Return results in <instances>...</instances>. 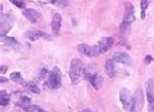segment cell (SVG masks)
Returning <instances> with one entry per match:
<instances>
[{
	"instance_id": "obj_1",
	"label": "cell",
	"mask_w": 154,
	"mask_h": 112,
	"mask_svg": "<svg viewBox=\"0 0 154 112\" xmlns=\"http://www.w3.org/2000/svg\"><path fill=\"white\" fill-rule=\"evenodd\" d=\"M83 72H84V66L82 62L78 59H73L70 62L69 68V77L73 85H77L81 82Z\"/></svg>"
},
{
	"instance_id": "obj_2",
	"label": "cell",
	"mask_w": 154,
	"mask_h": 112,
	"mask_svg": "<svg viewBox=\"0 0 154 112\" xmlns=\"http://www.w3.org/2000/svg\"><path fill=\"white\" fill-rule=\"evenodd\" d=\"M144 103V95L142 89H137L133 95V102L131 112H142Z\"/></svg>"
},
{
	"instance_id": "obj_3",
	"label": "cell",
	"mask_w": 154,
	"mask_h": 112,
	"mask_svg": "<svg viewBox=\"0 0 154 112\" xmlns=\"http://www.w3.org/2000/svg\"><path fill=\"white\" fill-rule=\"evenodd\" d=\"M60 69L58 67H55L52 71L49 72V76H48L47 80V85L49 86L51 89H58L62 85V77H60Z\"/></svg>"
},
{
	"instance_id": "obj_4",
	"label": "cell",
	"mask_w": 154,
	"mask_h": 112,
	"mask_svg": "<svg viewBox=\"0 0 154 112\" xmlns=\"http://www.w3.org/2000/svg\"><path fill=\"white\" fill-rule=\"evenodd\" d=\"M119 98L122 103V106L126 111H131L132 108L133 97L131 95L129 90L127 88H122L119 93Z\"/></svg>"
},
{
	"instance_id": "obj_5",
	"label": "cell",
	"mask_w": 154,
	"mask_h": 112,
	"mask_svg": "<svg viewBox=\"0 0 154 112\" xmlns=\"http://www.w3.org/2000/svg\"><path fill=\"white\" fill-rule=\"evenodd\" d=\"M13 24V18L11 15L1 14V36L4 35L10 30Z\"/></svg>"
},
{
	"instance_id": "obj_6",
	"label": "cell",
	"mask_w": 154,
	"mask_h": 112,
	"mask_svg": "<svg viewBox=\"0 0 154 112\" xmlns=\"http://www.w3.org/2000/svg\"><path fill=\"white\" fill-rule=\"evenodd\" d=\"M112 60L115 62L122 63L125 65H132V60H131L130 56L125 52H115L112 56Z\"/></svg>"
},
{
	"instance_id": "obj_7",
	"label": "cell",
	"mask_w": 154,
	"mask_h": 112,
	"mask_svg": "<svg viewBox=\"0 0 154 112\" xmlns=\"http://www.w3.org/2000/svg\"><path fill=\"white\" fill-rule=\"evenodd\" d=\"M22 14L27 18V20H28L30 22H32V24H37V22L40 21V18H41L40 13L36 10H34L32 8L25 9V10H24V12H22Z\"/></svg>"
},
{
	"instance_id": "obj_8",
	"label": "cell",
	"mask_w": 154,
	"mask_h": 112,
	"mask_svg": "<svg viewBox=\"0 0 154 112\" xmlns=\"http://www.w3.org/2000/svg\"><path fill=\"white\" fill-rule=\"evenodd\" d=\"M136 18H135L134 14V6L132 3L127 2L126 5H125V14H124V19L123 22H127V24H132L135 22Z\"/></svg>"
},
{
	"instance_id": "obj_9",
	"label": "cell",
	"mask_w": 154,
	"mask_h": 112,
	"mask_svg": "<svg viewBox=\"0 0 154 112\" xmlns=\"http://www.w3.org/2000/svg\"><path fill=\"white\" fill-rule=\"evenodd\" d=\"M62 21H63V18L59 13L54 14L52 21H51V28H52V31L54 34L56 35L59 34L60 27H62Z\"/></svg>"
},
{
	"instance_id": "obj_10",
	"label": "cell",
	"mask_w": 154,
	"mask_h": 112,
	"mask_svg": "<svg viewBox=\"0 0 154 112\" xmlns=\"http://www.w3.org/2000/svg\"><path fill=\"white\" fill-rule=\"evenodd\" d=\"M25 37H27L28 39L31 40V41H36L37 39H39V38H46V39H51L50 36H48L46 33L42 32V31L40 30H36V29H30L25 32Z\"/></svg>"
},
{
	"instance_id": "obj_11",
	"label": "cell",
	"mask_w": 154,
	"mask_h": 112,
	"mask_svg": "<svg viewBox=\"0 0 154 112\" xmlns=\"http://www.w3.org/2000/svg\"><path fill=\"white\" fill-rule=\"evenodd\" d=\"M113 38L110 37V36H107V37H102L101 39H99V41L98 42V45L101 49V52L102 53H105L107 51H108L111 48V46L113 45Z\"/></svg>"
},
{
	"instance_id": "obj_12",
	"label": "cell",
	"mask_w": 154,
	"mask_h": 112,
	"mask_svg": "<svg viewBox=\"0 0 154 112\" xmlns=\"http://www.w3.org/2000/svg\"><path fill=\"white\" fill-rule=\"evenodd\" d=\"M114 62H115L112 59L107 60V62H105V65H104L105 73H107L108 77H110V78H114L115 75H116V69H115Z\"/></svg>"
},
{
	"instance_id": "obj_13",
	"label": "cell",
	"mask_w": 154,
	"mask_h": 112,
	"mask_svg": "<svg viewBox=\"0 0 154 112\" xmlns=\"http://www.w3.org/2000/svg\"><path fill=\"white\" fill-rule=\"evenodd\" d=\"M146 98L147 101L151 102L154 101V80L149 79L146 82Z\"/></svg>"
},
{
	"instance_id": "obj_14",
	"label": "cell",
	"mask_w": 154,
	"mask_h": 112,
	"mask_svg": "<svg viewBox=\"0 0 154 112\" xmlns=\"http://www.w3.org/2000/svg\"><path fill=\"white\" fill-rule=\"evenodd\" d=\"M89 81L91 82L92 86L96 90H99L102 87V84H104V78H102L99 74H97V73L93 75L92 77L90 78Z\"/></svg>"
},
{
	"instance_id": "obj_15",
	"label": "cell",
	"mask_w": 154,
	"mask_h": 112,
	"mask_svg": "<svg viewBox=\"0 0 154 112\" xmlns=\"http://www.w3.org/2000/svg\"><path fill=\"white\" fill-rule=\"evenodd\" d=\"M77 50L80 54L85 55L87 57H93V53H92V46H89L87 44H78L77 45Z\"/></svg>"
},
{
	"instance_id": "obj_16",
	"label": "cell",
	"mask_w": 154,
	"mask_h": 112,
	"mask_svg": "<svg viewBox=\"0 0 154 112\" xmlns=\"http://www.w3.org/2000/svg\"><path fill=\"white\" fill-rule=\"evenodd\" d=\"M27 112H46L44 109H42L40 106L34 104H25L22 106Z\"/></svg>"
},
{
	"instance_id": "obj_17",
	"label": "cell",
	"mask_w": 154,
	"mask_h": 112,
	"mask_svg": "<svg viewBox=\"0 0 154 112\" xmlns=\"http://www.w3.org/2000/svg\"><path fill=\"white\" fill-rule=\"evenodd\" d=\"M27 88L30 90L31 93H33V94H37V95L40 94V89L38 88V86L35 84L33 81L27 82Z\"/></svg>"
},
{
	"instance_id": "obj_18",
	"label": "cell",
	"mask_w": 154,
	"mask_h": 112,
	"mask_svg": "<svg viewBox=\"0 0 154 112\" xmlns=\"http://www.w3.org/2000/svg\"><path fill=\"white\" fill-rule=\"evenodd\" d=\"M9 100H10V98H9L7 92L2 90L0 92V103H1V105H7L9 103Z\"/></svg>"
},
{
	"instance_id": "obj_19",
	"label": "cell",
	"mask_w": 154,
	"mask_h": 112,
	"mask_svg": "<svg viewBox=\"0 0 154 112\" xmlns=\"http://www.w3.org/2000/svg\"><path fill=\"white\" fill-rule=\"evenodd\" d=\"M131 31V24H127V22H122L121 25H120V32L121 34H129Z\"/></svg>"
},
{
	"instance_id": "obj_20",
	"label": "cell",
	"mask_w": 154,
	"mask_h": 112,
	"mask_svg": "<svg viewBox=\"0 0 154 112\" xmlns=\"http://www.w3.org/2000/svg\"><path fill=\"white\" fill-rule=\"evenodd\" d=\"M2 38V42H4L6 45H9V46H14V45H18V41L13 37H1Z\"/></svg>"
},
{
	"instance_id": "obj_21",
	"label": "cell",
	"mask_w": 154,
	"mask_h": 112,
	"mask_svg": "<svg viewBox=\"0 0 154 112\" xmlns=\"http://www.w3.org/2000/svg\"><path fill=\"white\" fill-rule=\"evenodd\" d=\"M148 0H140V8H142V19L145 18V10L148 7Z\"/></svg>"
},
{
	"instance_id": "obj_22",
	"label": "cell",
	"mask_w": 154,
	"mask_h": 112,
	"mask_svg": "<svg viewBox=\"0 0 154 112\" xmlns=\"http://www.w3.org/2000/svg\"><path fill=\"white\" fill-rule=\"evenodd\" d=\"M51 3H53L54 5H56L59 8H65L68 4L67 0H53Z\"/></svg>"
},
{
	"instance_id": "obj_23",
	"label": "cell",
	"mask_w": 154,
	"mask_h": 112,
	"mask_svg": "<svg viewBox=\"0 0 154 112\" xmlns=\"http://www.w3.org/2000/svg\"><path fill=\"white\" fill-rule=\"evenodd\" d=\"M10 79L12 80V81H14V82H21L22 80V74L20 72L16 71V72L11 73Z\"/></svg>"
},
{
	"instance_id": "obj_24",
	"label": "cell",
	"mask_w": 154,
	"mask_h": 112,
	"mask_svg": "<svg viewBox=\"0 0 154 112\" xmlns=\"http://www.w3.org/2000/svg\"><path fill=\"white\" fill-rule=\"evenodd\" d=\"M48 76H49V71L47 70V68H42L40 71V78L42 79H45V78H48Z\"/></svg>"
},
{
	"instance_id": "obj_25",
	"label": "cell",
	"mask_w": 154,
	"mask_h": 112,
	"mask_svg": "<svg viewBox=\"0 0 154 112\" xmlns=\"http://www.w3.org/2000/svg\"><path fill=\"white\" fill-rule=\"evenodd\" d=\"M10 2L12 4H14L17 6L18 8H24V4L21 1H19V0H10Z\"/></svg>"
},
{
	"instance_id": "obj_26",
	"label": "cell",
	"mask_w": 154,
	"mask_h": 112,
	"mask_svg": "<svg viewBox=\"0 0 154 112\" xmlns=\"http://www.w3.org/2000/svg\"><path fill=\"white\" fill-rule=\"evenodd\" d=\"M148 112H154V101L148 102Z\"/></svg>"
},
{
	"instance_id": "obj_27",
	"label": "cell",
	"mask_w": 154,
	"mask_h": 112,
	"mask_svg": "<svg viewBox=\"0 0 154 112\" xmlns=\"http://www.w3.org/2000/svg\"><path fill=\"white\" fill-rule=\"evenodd\" d=\"M151 60H153L151 56H146L145 57V63H147V65H148V63H150V62H151Z\"/></svg>"
},
{
	"instance_id": "obj_28",
	"label": "cell",
	"mask_w": 154,
	"mask_h": 112,
	"mask_svg": "<svg viewBox=\"0 0 154 112\" xmlns=\"http://www.w3.org/2000/svg\"><path fill=\"white\" fill-rule=\"evenodd\" d=\"M6 70H7V67L4 65H1V73H5Z\"/></svg>"
},
{
	"instance_id": "obj_29",
	"label": "cell",
	"mask_w": 154,
	"mask_h": 112,
	"mask_svg": "<svg viewBox=\"0 0 154 112\" xmlns=\"http://www.w3.org/2000/svg\"><path fill=\"white\" fill-rule=\"evenodd\" d=\"M0 82H1V83L7 82V79H6V78H4V77H1V78H0Z\"/></svg>"
},
{
	"instance_id": "obj_30",
	"label": "cell",
	"mask_w": 154,
	"mask_h": 112,
	"mask_svg": "<svg viewBox=\"0 0 154 112\" xmlns=\"http://www.w3.org/2000/svg\"><path fill=\"white\" fill-rule=\"evenodd\" d=\"M80 112H92L91 110H89V109H84V110H81Z\"/></svg>"
},
{
	"instance_id": "obj_31",
	"label": "cell",
	"mask_w": 154,
	"mask_h": 112,
	"mask_svg": "<svg viewBox=\"0 0 154 112\" xmlns=\"http://www.w3.org/2000/svg\"><path fill=\"white\" fill-rule=\"evenodd\" d=\"M49 1H50V2H52V1H53V0H49Z\"/></svg>"
}]
</instances>
